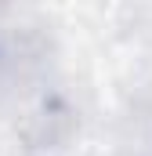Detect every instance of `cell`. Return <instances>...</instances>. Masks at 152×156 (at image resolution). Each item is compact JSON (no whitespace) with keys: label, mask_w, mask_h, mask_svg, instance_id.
<instances>
[{"label":"cell","mask_w":152,"mask_h":156,"mask_svg":"<svg viewBox=\"0 0 152 156\" xmlns=\"http://www.w3.org/2000/svg\"><path fill=\"white\" fill-rule=\"evenodd\" d=\"M76 131V113L62 91H40L26 113V134L36 149H51Z\"/></svg>","instance_id":"1"}]
</instances>
